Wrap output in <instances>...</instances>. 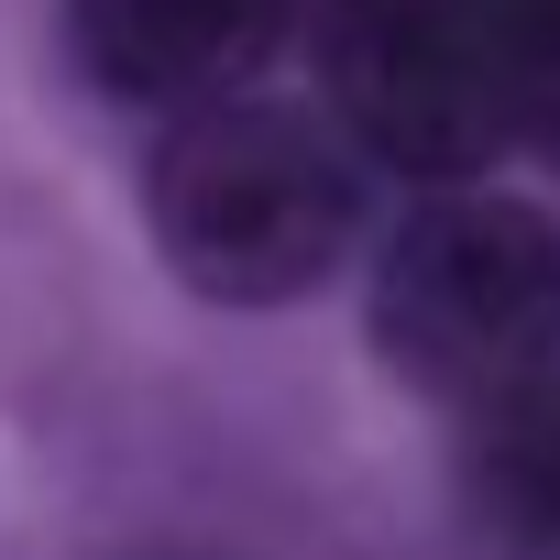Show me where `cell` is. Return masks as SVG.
Here are the masks:
<instances>
[{"instance_id": "3957f363", "label": "cell", "mask_w": 560, "mask_h": 560, "mask_svg": "<svg viewBox=\"0 0 560 560\" xmlns=\"http://www.w3.org/2000/svg\"><path fill=\"white\" fill-rule=\"evenodd\" d=\"M330 132L352 165L407 176V187H483V165L516 154V78L494 0H308Z\"/></svg>"}, {"instance_id": "8992f818", "label": "cell", "mask_w": 560, "mask_h": 560, "mask_svg": "<svg viewBox=\"0 0 560 560\" xmlns=\"http://www.w3.org/2000/svg\"><path fill=\"white\" fill-rule=\"evenodd\" d=\"M143 560H209V549H143Z\"/></svg>"}, {"instance_id": "5b68a950", "label": "cell", "mask_w": 560, "mask_h": 560, "mask_svg": "<svg viewBox=\"0 0 560 560\" xmlns=\"http://www.w3.org/2000/svg\"><path fill=\"white\" fill-rule=\"evenodd\" d=\"M462 505L505 560H560V374L462 407Z\"/></svg>"}, {"instance_id": "6da1fadb", "label": "cell", "mask_w": 560, "mask_h": 560, "mask_svg": "<svg viewBox=\"0 0 560 560\" xmlns=\"http://www.w3.org/2000/svg\"><path fill=\"white\" fill-rule=\"evenodd\" d=\"M143 231L209 308H298L363 242V165L298 100H209L143 154Z\"/></svg>"}, {"instance_id": "7a4b0ae2", "label": "cell", "mask_w": 560, "mask_h": 560, "mask_svg": "<svg viewBox=\"0 0 560 560\" xmlns=\"http://www.w3.org/2000/svg\"><path fill=\"white\" fill-rule=\"evenodd\" d=\"M363 319L385 374L440 407H483L505 385L560 374V220L505 187L418 198L374 253Z\"/></svg>"}, {"instance_id": "277c9868", "label": "cell", "mask_w": 560, "mask_h": 560, "mask_svg": "<svg viewBox=\"0 0 560 560\" xmlns=\"http://www.w3.org/2000/svg\"><path fill=\"white\" fill-rule=\"evenodd\" d=\"M298 23L308 0H67V56L100 100L187 121L209 100H242Z\"/></svg>"}]
</instances>
